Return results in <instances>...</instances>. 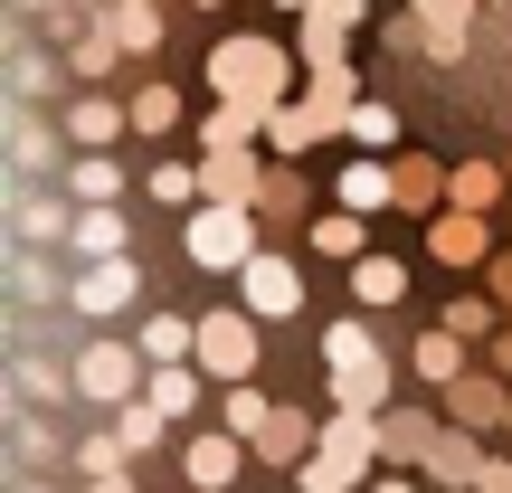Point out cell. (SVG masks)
<instances>
[{"mask_svg":"<svg viewBox=\"0 0 512 493\" xmlns=\"http://www.w3.org/2000/svg\"><path fill=\"white\" fill-rule=\"evenodd\" d=\"M304 446H313V427L294 418V408H275V418L256 427V456H275V465H304Z\"/></svg>","mask_w":512,"mask_h":493,"instance_id":"obj_21","label":"cell"},{"mask_svg":"<svg viewBox=\"0 0 512 493\" xmlns=\"http://www.w3.org/2000/svg\"><path fill=\"white\" fill-rule=\"evenodd\" d=\"M437 190H446L437 162H399V209H437Z\"/></svg>","mask_w":512,"mask_h":493,"instance_id":"obj_34","label":"cell"},{"mask_svg":"<svg viewBox=\"0 0 512 493\" xmlns=\"http://www.w3.org/2000/svg\"><path fill=\"white\" fill-rule=\"evenodd\" d=\"M238 465H247V437H238V427H219V437H190L181 475L200 484V493H219V484H238Z\"/></svg>","mask_w":512,"mask_h":493,"instance_id":"obj_10","label":"cell"},{"mask_svg":"<svg viewBox=\"0 0 512 493\" xmlns=\"http://www.w3.org/2000/svg\"><path fill=\"white\" fill-rule=\"evenodd\" d=\"M266 418H275V408H266V399H256V389H247V380H228V427H238V437H247V446H256V427H266Z\"/></svg>","mask_w":512,"mask_h":493,"instance_id":"obj_37","label":"cell"},{"mask_svg":"<svg viewBox=\"0 0 512 493\" xmlns=\"http://www.w3.org/2000/svg\"><path fill=\"white\" fill-rule=\"evenodd\" d=\"M152 200H200V171H181V162H162V171H152Z\"/></svg>","mask_w":512,"mask_h":493,"instance_id":"obj_39","label":"cell"},{"mask_svg":"<svg viewBox=\"0 0 512 493\" xmlns=\"http://www.w3.org/2000/svg\"><path fill=\"white\" fill-rule=\"evenodd\" d=\"M200 190H209V200H256L266 171H256L247 143H219V152H200Z\"/></svg>","mask_w":512,"mask_h":493,"instance_id":"obj_9","label":"cell"},{"mask_svg":"<svg viewBox=\"0 0 512 493\" xmlns=\"http://www.w3.org/2000/svg\"><path fill=\"white\" fill-rule=\"evenodd\" d=\"M200 10H219V0H200Z\"/></svg>","mask_w":512,"mask_h":493,"instance_id":"obj_49","label":"cell"},{"mask_svg":"<svg viewBox=\"0 0 512 493\" xmlns=\"http://www.w3.org/2000/svg\"><path fill=\"white\" fill-rule=\"evenodd\" d=\"M370 493H418V484H399V475H380V484H370Z\"/></svg>","mask_w":512,"mask_h":493,"instance_id":"obj_46","label":"cell"},{"mask_svg":"<svg viewBox=\"0 0 512 493\" xmlns=\"http://www.w3.org/2000/svg\"><path fill=\"white\" fill-rule=\"evenodd\" d=\"M285 76H294V57L275 48V38H219V48H209V86H219V105L275 114V105H285Z\"/></svg>","mask_w":512,"mask_h":493,"instance_id":"obj_1","label":"cell"},{"mask_svg":"<svg viewBox=\"0 0 512 493\" xmlns=\"http://www.w3.org/2000/svg\"><path fill=\"white\" fill-rule=\"evenodd\" d=\"M389 200H399V171H380V162H351L342 171V209L370 219V209H389Z\"/></svg>","mask_w":512,"mask_h":493,"instance_id":"obj_18","label":"cell"},{"mask_svg":"<svg viewBox=\"0 0 512 493\" xmlns=\"http://www.w3.org/2000/svg\"><path fill=\"white\" fill-rule=\"evenodd\" d=\"M427 57H465V29H475V0H408Z\"/></svg>","mask_w":512,"mask_h":493,"instance_id":"obj_8","label":"cell"},{"mask_svg":"<svg viewBox=\"0 0 512 493\" xmlns=\"http://www.w3.org/2000/svg\"><path fill=\"white\" fill-rule=\"evenodd\" d=\"M256 219H304V181H294V171H266V190H256Z\"/></svg>","mask_w":512,"mask_h":493,"instance_id":"obj_28","label":"cell"},{"mask_svg":"<svg viewBox=\"0 0 512 493\" xmlns=\"http://www.w3.org/2000/svg\"><path fill=\"white\" fill-rule=\"evenodd\" d=\"M105 29L124 38V48H162V10H152V0H114Z\"/></svg>","mask_w":512,"mask_h":493,"instance_id":"obj_26","label":"cell"},{"mask_svg":"<svg viewBox=\"0 0 512 493\" xmlns=\"http://www.w3.org/2000/svg\"><path fill=\"white\" fill-rule=\"evenodd\" d=\"M503 181H512V171H494V162H465V171H456V200H465V209H494V190H503Z\"/></svg>","mask_w":512,"mask_h":493,"instance_id":"obj_36","label":"cell"},{"mask_svg":"<svg viewBox=\"0 0 512 493\" xmlns=\"http://www.w3.org/2000/svg\"><path fill=\"white\" fill-rule=\"evenodd\" d=\"M10 228H19V247H48V238H67V228H76V200L57 209V200H38V190H19V200H10Z\"/></svg>","mask_w":512,"mask_h":493,"instance_id":"obj_12","label":"cell"},{"mask_svg":"<svg viewBox=\"0 0 512 493\" xmlns=\"http://www.w3.org/2000/svg\"><path fill=\"white\" fill-rule=\"evenodd\" d=\"M38 399H76V361L57 370V361H29L19 351V408H38Z\"/></svg>","mask_w":512,"mask_h":493,"instance_id":"obj_23","label":"cell"},{"mask_svg":"<svg viewBox=\"0 0 512 493\" xmlns=\"http://www.w3.org/2000/svg\"><path fill=\"white\" fill-rule=\"evenodd\" d=\"M427 256H437V266H494V238H484V209L446 200V209H437V228H427Z\"/></svg>","mask_w":512,"mask_h":493,"instance_id":"obj_7","label":"cell"},{"mask_svg":"<svg viewBox=\"0 0 512 493\" xmlns=\"http://www.w3.org/2000/svg\"><path fill=\"white\" fill-rule=\"evenodd\" d=\"M86 493H133V484L124 475H86Z\"/></svg>","mask_w":512,"mask_h":493,"instance_id":"obj_44","label":"cell"},{"mask_svg":"<svg viewBox=\"0 0 512 493\" xmlns=\"http://www.w3.org/2000/svg\"><path fill=\"white\" fill-rule=\"evenodd\" d=\"M133 370H143V351H124V342H86V351H76V399L124 408V399H133Z\"/></svg>","mask_w":512,"mask_h":493,"instance_id":"obj_4","label":"cell"},{"mask_svg":"<svg viewBox=\"0 0 512 493\" xmlns=\"http://www.w3.org/2000/svg\"><path fill=\"white\" fill-rule=\"evenodd\" d=\"M10 493H38V484H29V475H10Z\"/></svg>","mask_w":512,"mask_h":493,"instance_id":"obj_47","label":"cell"},{"mask_svg":"<svg viewBox=\"0 0 512 493\" xmlns=\"http://www.w3.org/2000/svg\"><path fill=\"white\" fill-rule=\"evenodd\" d=\"M418 380H437V389L465 380V332H427L418 342Z\"/></svg>","mask_w":512,"mask_h":493,"instance_id":"obj_25","label":"cell"},{"mask_svg":"<svg viewBox=\"0 0 512 493\" xmlns=\"http://www.w3.org/2000/svg\"><path fill=\"white\" fill-rule=\"evenodd\" d=\"M67 247L76 256H124V209H114V200H86V209H76V228H67Z\"/></svg>","mask_w":512,"mask_h":493,"instance_id":"obj_13","label":"cell"},{"mask_svg":"<svg viewBox=\"0 0 512 493\" xmlns=\"http://www.w3.org/2000/svg\"><path fill=\"white\" fill-rule=\"evenodd\" d=\"M275 10H313V0H275Z\"/></svg>","mask_w":512,"mask_h":493,"instance_id":"obj_48","label":"cell"},{"mask_svg":"<svg viewBox=\"0 0 512 493\" xmlns=\"http://www.w3.org/2000/svg\"><path fill=\"white\" fill-rule=\"evenodd\" d=\"M351 143H370V152H389V143H399V114H389V105H351Z\"/></svg>","mask_w":512,"mask_h":493,"instance_id":"obj_32","label":"cell"},{"mask_svg":"<svg viewBox=\"0 0 512 493\" xmlns=\"http://www.w3.org/2000/svg\"><path fill=\"white\" fill-rule=\"evenodd\" d=\"M446 332H465V342H484V332H494V304H475V294H465V304H446Z\"/></svg>","mask_w":512,"mask_h":493,"instance_id":"obj_38","label":"cell"},{"mask_svg":"<svg viewBox=\"0 0 512 493\" xmlns=\"http://www.w3.org/2000/svg\"><path fill=\"white\" fill-rule=\"evenodd\" d=\"M124 437H76V475H124Z\"/></svg>","mask_w":512,"mask_h":493,"instance_id":"obj_35","label":"cell"},{"mask_svg":"<svg viewBox=\"0 0 512 493\" xmlns=\"http://www.w3.org/2000/svg\"><path fill=\"white\" fill-rule=\"evenodd\" d=\"M484 465H494V456H484V446H475V437L456 427V437H437V456H427V475H437V484H484Z\"/></svg>","mask_w":512,"mask_h":493,"instance_id":"obj_17","label":"cell"},{"mask_svg":"<svg viewBox=\"0 0 512 493\" xmlns=\"http://www.w3.org/2000/svg\"><path fill=\"white\" fill-rule=\"evenodd\" d=\"M38 86H48V57L19 48V57H10V95H38Z\"/></svg>","mask_w":512,"mask_h":493,"instance_id":"obj_40","label":"cell"},{"mask_svg":"<svg viewBox=\"0 0 512 493\" xmlns=\"http://www.w3.org/2000/svg\"><path fill=\"white\" fill-rule=\"evenodd\" d=\"M114 48H124L114 29H76V38H67V76H105V67H114Z\"/></svg>","mask_w":512,"mask_h":493,"instance_id":"obj_27","label":"cell"},{"mask_svg":"<svg viewBox=\"0 0 512 493\" xmlns=\"http://www.w3.org/2000/svg\"><path fill=\"white\" fill-rule=\"evenodd\" d=\"M200 380L209 370H190V361H152V408H162V418H190V408H200Z\"/></svg>","mask_w":512,"mask_h":493,"instance_id":"obj_16","label":"cell"},{"mask_svg":"<svg viewBox=\"0 0 512 493\" xmlns=\"http://www.w3.org/2000/svg\"><path fill=\"white\" fill-rule=\"evenodd\" d=\"M484 275H494V304H512V247H503V256H494Z\"/></svg>","mask_w":512,"mask_h":493,"instance_id":"obj_42","label":"cell"},{"mask_svg":"<svg viewBox=\"0 0 512 493\" xmlns=\"http://www.w3.org/2000/svg\"><path fill=\"white\" fill-rule=\"evenodd\" d=\"M494 370H512V332H494Z\"/></svg>","mask_w":512,"mask_h":493,"instance_id":"obj_45","label":"cell"},{"mask_svg":"<svg viewBox=\"0 0 512 493\" xmlns=\"http://www.w3.org/2000/svg\"><path fill=\"white\" fill-rule=\"evenodd\" d=\"M313 247L323 256H361V209H323V219H313Z\"/></svg>","mask_w":512,"mask_h":493,"instance_id":"obj_29","label":"cell"},{"mask_svg":"<svg viewBox=\"0 0 512 493\" xmlns=\"http://www.w3.org/2000/svg\"><path fill=\"white\" fill-rule=\"evenodd\" d=\"M114 437H124L133 456H143V446H162V408H152V399H124V418H114Z\"/></svg>","mask_w":512,"mask_h":493,"instance_id":"obj_33","label":"cell"},{"mask_svg":"<svg viewBox=\"0 0 512 493\" xmlns=\"http://www.w3.org/2000/svg\"><path fill=\"white\" fill-rule=\"evenodd\" d=\"M266 143L275 152H313V143H323V114H313V105H275L266 114Z\"/></svg>","mask_w":512,"mask_h":493,"instance_id":"obj_24","label":"cell"},{"mask_svg":"<svg viewBox=\"0 0 512 493\" xmlns=\"http://www.w3.org/2000/svg\"><path fill=\"white\" fill-rule=\"evenodd\" d=\"M10 162H19V181H38V171H48V133H38L29 95H19V105H10Z\"/></svg>","mask_w":512,"mask_h":493,"instance_id":"obj_20","label":"cell"},{"mask_svg":"<svg viewBox=\"0 0 512 493\" xmlns=\"http://www.w3.org/2000/svg\"><path fill=\"white\" fill-rule=\"evenodd\" d=\"M114 190H124V171H114L105 152L86 143V152H76V162H67V200H114Z\"/></svg>","mask_w":512,"mask_h":493,"instance_id":"obj_22","label":"cell"},{"mask_svg":"<svg viewBox=\"0 0 512 493\" xmlns=\"http://www.w3.org/2000/svg\"><path fill=\"white\" fill-rule=\"evenodd\" d=\"M446 408H456L465 427H503V418H512V399H503V380H475V370H465V380L446 389Z\"/></svg>","mask_w":512,"mask_h":493,"instance_id":"obj_15","label":"cell"},{"mask_svg":"<svg viewBox=\"0 0 512 493\" xmlns=\"http://www.w3.org/2000/svg\"><path fill=\"white\" fill-rule=\"evenodd\" d=\"M171 124H181V95H171V86H143V95H133V133H171Z\"/></svg>","mask_w":512,"mask_h":493,"instance_id":"obj_31","label":"cell"},{"mask_svg":"<svg viewBox=\"0 0 512 493\" xmlns=\"http://www.w3.org/2000/svg\"><path fill=\"white\" fill-rule=\"evenodd\" d=\"M361 10L370 0H313V19H332V29H361Z\"/></svg>","mask_w":512,"mask_h":493,"instance_id":"obj_41","label":"cell"},{"mask_svg":"<svg viewBox=\"0 0 512 493\" xmlns=\"http://www.w3.org/2000/svg\"><path fill=\"white\" fill-rule=\"evenodd\" d=\"M294 475H304V493H351V484H361V456H342V446H313Z\"/></svg>","mask_w":512,"mask_h":493,"instance_id":"obj_19","label":"cell"},{"mask_svg":"<svg viewBox=\"0 0 512 493\" xmlns=\"http://www.w3.org/2000/svg\"><path fill=\"white\" fill-rule=\"evenodd\" d=\"M190 266H209V275H238L247 256H256V200H200L190 209Z\"/></svg>","mask_w":512,"mask_h":493,"instance_id":"obj_2","label":"cell"},{"mask_svg":"<svg viewBox=\"0 0 512 493\" xmlns=\"http://www.w3.org/2000/svg\"><path fill=\"white\" fill-rule=\"evenodd\" d=\"M133 294H143V266H133V256H86V275L67 285V304L76 313H124Z\"/></svg>","mask_w":512,"mask_h":493,"instance_id":"obj_6","label":"cell"},{"mask_svg":"<svg viewBox=\"0 0 512 493\" xmlns=\"http://www.w3.org/2000/svg\"><path fill=\"white\" fill-rule=\"evenodd\" d=\"M399 294H408V266H399V256H370V247L351 256V304H380L389 313Z\"/></svg>","mask_w":512,"mask_h":493,"instance_id":"obj_11","label":"cell"},{"mask_svg":"<svg viewBox=\"0 0 512 493\" xmlns=\"http://www.w3.org/2000/svg\"><path fill=\"white\" fill-rule=\"evenodd\" d=\"M200 370L209 380H256V323L247 313H209L200 323Z\"/></svg>","mask_w":512,"mask_h":493,"instance_id":"obj_5","label":"cell"},{"mask_svg":"<svg viewBox=\"0 0 512 493\" xmlns=\"http://www.w3.org/2000/svg\"><path fill=\"white\" fill-rule=\"evenodd\" d=\"M124 124H133V105H105V95H76V105H67V143H95V152H105Z\"/></svg>","mask_w":512,"mask_h":493,"instance_id":"obj_14","label":"cell"},{"mask_svg":"<svg viewBox=\"0 0 512 493\" xmlns=\"http://www.w3.org/2000/svg\"><path fill=\"white\" fill-rule=\"evenodd\" d=\"M475 493H512V456H494V465H484V484Z\"/></svg>","mask_w":512,"mask_h":493,"instance_id":"obj_43","label":"cell"},{"mask_svg":"<svg viewBox=\"0 0 512 493\" xmlns=\"http://www.w3.org/2000/svg\"><path fill=\"white\" fill-rule=\"evenodd\" d=\"M503 427H512V418H503Z\"/></svg>","mask_w":512,"mask_h":493,"instance_id":"obj_50","label":"cell"},{"mask_svg":"<svg viewBox=\"0 0 512 493\" xmlns=\"http://www.w3.org/2000/svg\"><path fill=\"white\" fill-rule=\"evenodd\" d=\"M503 171H512V162H503Z\"/></svg>","mask_w":512,"mask_h":493,"instance_id":"obj_51","label":"cell"},{"mask_svg":"<svg viewBox=\"0 0 512 493\" xmlns=\"http://www.w3.org/2000/svg\"><path fill=\"white\" fill-rule=\"evenodd\" d=\"M238 294H247V313H256V323H285V313H304V275H294L285 256H266V247L238 266Z\"/></svg>","mask_w":512,"mask_h":493,"instance_id":"obj_3","label":"cell"},{"mask_svg":"<svg viewBox=\"0 0 512 493\" xmlns=\"http://www.w3.org/2000/svg\"><path fill=\"white\" fill-rule=\"evenodd\" d=\"M437 437H446V427H427V418H389V456H408V465L437 456Z\"/></svg>","mask_w":512,"mask_h":493,"instance_id":"obj_30","label":"cell"}]
</instances>
